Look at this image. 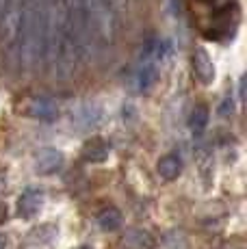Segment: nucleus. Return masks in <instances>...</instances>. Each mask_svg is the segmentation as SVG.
I'll list each match as a JSON object with an SVG mask.
<instances>
[{"mask_svg": "<svg viewBox=\"0 0 247 249\" xmlns=\"http://www.w3.org/2000/svg\"><path fill=\"white\" fill-rule=\"evenodd\" d=\"M106 115H104V108L98 107L93 102H87V104H80L78 108L72 113V124L83 130H98L100 126L104 124Z\"/></svg>", "mask_w": 247, "mask_h": 249, "instance_id": "1", "label": "nucleus"}, {"mask_svg": "<svg viewBox=\"0 0 247 249\" xmlns=\"http://www.w3.org/2000/svg\"><path fill=\"white\" fill-rule=\"evenodd\" d=\"M44 199H46L44 189H39V186H26L20 193V197H18V214L22 219H33L41 210Z\"/></svg>", "mask_w": 247, "mask_h": 249, "instance_id": "2", "label": "nucleus"}, {"mask_svg": "<svg viewBox=\"0 0 247 249\" xmlns=\"http://www.w3.org/2000/svg\"><path fill=\"white\" fill-rule=\"evenodd\" d=\"M35 174L39 176H52V174H59L65 165V156L63 152L54 150V147H44L41 152L35 154Z\"/></svg>", "mask_w": 247, "mask_h": 249, "instance_id": "3", "label": "nucleus"}, {"mask_svg": "<svg viewBox=\"0 0 247 249\" xmlns=\"http://www.w3.org/2000/svg\"><path fill=\"white\" fill-rule=\"evenodd\" d=\"M26 113L35 119H41V122H54L59 117V104L52 98H46V95H39V98H33L26 107Z\"/></svg>", "mask_w": 247, "mask_h": 249, "instance_id": "4", "label": "nucleus"}, {"mask_svg": "<svg viewBox=\"0 0 247 249\" xmlns=\"http://www.w3.org/2000/svg\"><path fill=\"white\" fill-rule=\"evenodd\" d=\"M80 154H83V160H87V162H104L111 156V145L102 137H91L83 145Z\"/></svg>", "mask_w": 247, "mask_h": 249, "instance_id": "5", "label": "nucleus"}, {"mask_svg": "<svg viewBox=\"0 0 247 249\" xmlns=\"http://www.w3.org/2000/svg\"><path fill=\"white\" fill-rule=\"evenodd\" d=\"M193 71H195V76L204 85H211L212 78H215V65H212L208 52L202 50V48H197L193 52Z\"/></svg>", "mask_w": 247, "mask_h": 249, "instance_id": "6", "label": "nucleus"}, {"mask_svg": "<svg viewBox=\"0 0 247 249\" xmlns=\"http://www.w3.org/2000/svg\"><path fill=\"white\" fill-rule=\"evenodd\" d=\"M122 245L126 249H154V236H152L148 230L132 228L126 232Z\"/></svg>", "mask_w": 247, "mask_h": 249, "instance_id": "7", "label": "nucleus"}, {"mask_svg": "<svg viewBox=\"0 0 247 249\" xmlns=\"http://www.w3.org/2000/svg\"><path fill=\"white\" fill-rule=\"evenodd\" d=\"M156 171H159V176L163 180L172 182L182 174V160H180L178 154H165L163 159H159V162H156Z\"/></svg>", "mask_w": 247, "mask_h": 249, "instance_id": "8", "label": "nucleus"}, {"mask_svg": "<svg viewBox=\"0 0 247 249\" xmlns=\"http://www.w3.org/2000/svg\"><path fill=\"white\" fill-rule=\"evenodd\" d=\"M98 226L102 228L104 232H115V230L122 226V213L115 206H106L104 210L98 213Z\"/></svg>", "mask_w": 247, "mask_h": 249, "instance_id": "9", "label": "nucleus"}, {"mask_svg": "<svg viewBox=\"0 0 247 249\" xmlns=\"http://www.w3.org/2000/svg\"><path fill=\"white\" fill-rule=\"evenodd\" d=\"M206 124H208V107L206 104H197L191 111V117H189V126H191L193 135H202Z\"/></svg>", "mask_w": 247, "mask_h": 249, "instance_id": "10", "label": "nucleus"}, {"mask_svg": "<svg viewBox=\"0 0 247 249\" xmlns=\"http://www.w3.org/2000/svg\"><path fill=\"white\" fill-rule=\"evenodd\" d=\"M4 221H7V206L0 204V223H4Z\"/></svg>", "mask_w": 247, "mask_h": 249, "instance_id": "11", "label": "nucleus"}, {"mask_svg": "<svg viewBox=\"0 0 247 249\" xmlns=\"http://www.w3.org/2000/svg\"><path fill=\"white\" fill-rule=\"evenodd\" d=\"M7 245H9L7 234H0V249H7Z\"/></svg>", "mask_w": 247, "mask_h": 249, "instance_id": "12", "label": "nucleus"}, {"mask_svg": "<svg viewBox=\"0 0 247 249\" xmlns=\"http://www.w3.org/2000/svg\"><path fill=\"white\" fill-rule=\"evenodd\" d=\"M74 249H91L89 245H80V247H74Z\"/></svg>", "mask_w": 247, "mask_h": 249, "instance_id": "13", "label": "nucleus"}, {"mask_svg": "<svg viewBox=\"0 0 247 249\" xmlns=\"http://www.w3.org/2000/svg\"><path fill=\"white\" fill-rule=\"evenodd\" d=\"M2 7H4V0H0V13H2Z\"/></svg>", "mask_w": 247, "mask_h": 249, "instance_id": "14", "label": "nucleus"}]
</instances>
